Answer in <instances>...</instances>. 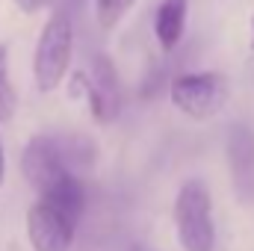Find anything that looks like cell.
<instances>
[{
  "instance_id": "cell-1",
  "label": "cell",
  "mask_w": 254,
  "mask_h": 251,
  "mask_svg": "<svg viewBox=\"0 0 254 251\" xmlns=\"http://www.w3.org/2000/svg\"><path fill=\"white\" fill-rule=\"evenodd\" d=\"M175 228L178 240L187 251H213L216 228H213V198L204 181L192 178L178 189L175 198Z\"/></svg>"
},
{
  "instance_id": "cell-2",
  "label": "cell",
  "mask_w": 254,
  "mask_h": 251,
  "mask_svg": "<svg viewBox=\"0 0 254 251\" xmlns=\"http://www.w3.org/2000/svg\"><path fill=\"white\" fill-rule=\"evenodd\" d=\"M71 51H74V27L65 12H54L48 24L42 27V36L36 42L33 54V77L42 92H51L63 83L71 65Z\"/></svg>"
},
{
  "instance_id": "cell-3",
  "label": "cell",
  "mask_w": 254,
  "mask_h": 251,
  "mask_svg": "<svg viewBox=\"0 0 254 251\" xmlns=\"http://www.w3.org/2000/svg\"><path fill=\"white\" fill-rule=\"evenodd\" d=\"M172 104L187 113L190 119H210L216 116L228 101V80L216 71H192L178 74L169 86Z\"/></svg>"
},
{
  "instance_id": "cell-4",
  "label": "cell",
  "mask_w": 254,
  "mask_h": 251,
  "mask_svg": "<svg viewBox=\"0 0 254 251\" xmlns=\"http://www.w3.org/2000/svg\"><path fill=\"white\" fill-rule=\"evenodd\" d=\"M74 222L57 207L36 201L27 213V234L36 251H68L74 243Z\"/></svg>"
},
{
  "instance_id": "cell-5",
  "label": "cell",
  "mask_w": 254,
  "mask_h": 251,
  "mask_svg": "<svg viewBox=\"0 0 254 251\" xmlns=\"http://www.w3.org/2000/svg\"><path fill=\"white\" fill-rule=\"evenodd\" d=\"M86 98H89V110H92L95 122H101V125L116 122V116L122 110V89H119L116 65L110 63V57H104V54H98L92 60Z\"/></svg>"
},
{
  "instance_id": "cell-6",
  "label": "cell",
  "mask_w": 254,
  "mask_h": 251,
  "mask_svg": "<svg viewBox=\"0 0 254 251\" xmlns=\"http://www.w3.org/2000/svg\"><path fill=\"white\" fill-rule=\"evenodd\" d=\"M21 169H24V178L39 189H51L63 175H68V166L63 163V154L57 148V139L54 136H33L21 154Z\"/></svg>"
},
{
  "instance_id": "cell-7",
  "label": "cell",
  "mask_w": 254,
  "mask_h": 251,
  "mask_svg": "<svg viewBox=\"0 0 254 251\" xmlns=\"http://www.w3.org/2000/svg\"><path fill=\"white\" fill-rule=\"evenodd\" d=\"M228 163L234 189L243 204L254 201V133L249 127L237 125L228 133Z\"/></svg>"
},
{
  "instance_id": "cell-8",
  "label": "cell",
  "mask_w": 254,
  "mask_h": 251,
  "mask_svg": "<svg viewBox=\"0 0 254 251\" xmlns=\"http://www.w3.org/2000/svg\"><path fill=\"white\" fill-rule=\"evenodd\" d=\"M39 201L57 207L60 213H65V216L77 225L80 216H83V207H86V189H83L80 178H77L74 172H68V175H63L51 189H45Z\"/></svg>"
},
{
  "instance_id": "cell-9",
  "label": "cell",
  "mask_w": 254,
  "mask_h": 251,
  "mask_svg": "<svg viewBox=\"0 0 254 251\" xmlns=\"http://www.w3.org/2000/svg\"><path fill=\"white\" fill-rule=\"evenodd\" d=\"M187 9L190 3L187 0H163L160 9H157V18H154V33H157V42L163 51H175L181 36H184V27H187Z\"/></svg>"
},
{
  "instance_id": "cell-10",
  "label": "cell",
  "mask_w": 254,
  "mask_h": 251,
  "mask_svg": "<svg viewBox=\"0 0 254 251\" xmlns=\"http://www.w3.org/2000/svg\"><path fill=\"white\" fill-rule=\"evenodd\" d=\"M57 139V148L63 154V163L68 166V172H86L92 163H95V142L89 136H80V133H68V136H54Z\"/></svg>"
},
{
  "instance_id": "cell-11",
  "label": "cell",
  "mask_w": 254,
  "mask_h": 251,
  "mask_svg": "<svg viewBox=\"0 0 254 251\" xmlns=\"http://www.w3.org/2000/svg\"><path fill=\"white\" fill-rule=\"evenodd\" d=\"M15 107H18V95H15V86L9 80V51L0 42V125L12 122Z\"/></svg>"
},
{
  "instance_id": "cell-12",
  "label": "cell",
  "mask_w": 254,
  "mask_h": 251,
  "mask_svg": "<svg viewBox=\"0 0 254 251\" xmlns=\"http://www.w3.org/2000/svg\"><path fill=\"white\" fill-rule=\"evenodd\" d=\"M136 0H95V18L104 30H113L127 12L133 9Z\"/></svg>"
},
{
  "instance_id": "cell-13",
  "label": "cell",
  "mask_w": 254,
  "mask_h": 251,
  "mask_svg": "<svg viewBox=\"0 0 254 251\" xmlns=\"http://www.w3.org/2000/svg\"><path fill=\"white\" fill-rule=\"evenodd\" d=\"M15 3H18V9H21V12L33 15V12H39V9H42L48 0H15Z\"/></svg>"
},
{
  "instance_id": "cell-14",
  "label": "cell",
  "mask_w": 254,
  "mask_h": 251,
  "mask_svg": "<svg viewBox=\"0 0 254 251\" xmlns=\"http://www.w3.org/2000/svg\"><path fill=\"white\" fill-rule=\"evenodd\" d=\"M3 178H6V154H3V142H0V187H3Z\"/></svg>"
},
{
  "instance_id": "cell-15",
  "label": "cell",
  "mask_w": 254,
  "mask_h": 251,
  "mask_svg": "<svg viewBox=\"0 0 254 251\" xmlns=\"http://www.w3.org/2000/svg\"><path fill=\"white\" fill-rule=\"evenodd\" d=\"M133 251H154V249H145V246H136Z\"/></svg>"
},
{
  "instance_id": "cell-16",
  "label": "cell",
  "mask_w": 254,
  "mask_h": 251,
  "mask_svg": "<svg viewBox=\"0 0 254 251\" xmlns=\"http://www.w3.org/2000/svg\"><path fill=\"white\" fill-rule=\"evenodd\" d=\"M252 33H254V18H252ZM252 48H254V36H252Z\"/></svg>"
}]
</instances>
